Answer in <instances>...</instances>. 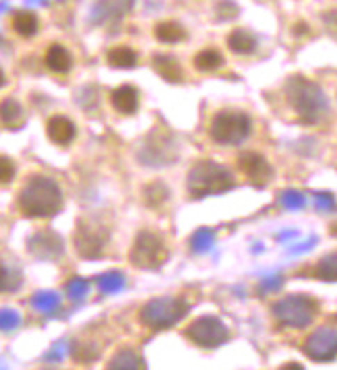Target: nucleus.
<instances>
[{"mask_svg":"<svg viewBox=\"0 0 337 370\" xmlns=\"http://www.w3.org/2000/svg\"><path fill=\"white\" fill-rule=\"evenodd\" d=\"M44 63H46V67H48L52 73L65 74L73 69V54H71L63 44H52V46L46 50Z\"/></svg>","mask_w":337,"mask_h":370,"instance_id":"14","label":"nucleus"},{"mask_svg":"<svg viewBox=\"0 0 337 370\" xmlns=\"http://www.w3.org/2000/svg\"><path fill=\"white\" fill-rule=\"evenodd\" d=\"M304 352L309 358L317 362H329L337 356V329L336 327H321L309 335L304 341Z\"/></svg>","mask_w":337,"mask_h":370,"instance_id":"10","label":"nucleus"},{"mask_svg":"<svg viewBox=\"0 0 337 370\" xmlns=\"http://www.w3.org/2000/svg\"><path fill=\"white\" fill-rule=\"evenodd\" d=\"M317 205H319V209H334V207H336V201H334L331 195L321 193V195H317Z\"/></svg>","mask_w":337,"mask_h":370,"instance_id":"28","label":"nucleus"},{"mask_svg":"<svg viewBox=\"0 0 337 370\" xmlns=\"http://www.w3.org/2000/svg\"><path fill=\"white\" fill-rule=\"evenodd\" d=\"M309 31V25L306 23H296L294 25V35H304Z\"/></svg>","mask_w":337,"mask_h":370,"instance_id":"29","label":"nucleus"},{"mask_svg":"<svg viewBox=\"0 0 337 370\" xmlns=\"http://www.w3.org/2000/svg\"><path fill=\"white\" fill-rule=\"evenodd\" d=\"M192 65L199 73H215L217 69L224 67V54L215 48H205L195 54Z\"/></svg>","mask_w":337,"mask_h":370,"instance_id":"18","label":"nucleus"},{"mask_svg":"<svg viewBox=\"0 0 337 370\" xmlns=\"http://www.w3.org/2000/svg\"><path fill=\"white\" fill-rule=\"evenodd\" d=\"M251 118L245 112L222 110L211 118L209 135L220 145H240L251 135Z\"/></svg>","mask_w":337,"mask_h":370,"instance_id":"4","label":"nucleus"},{"mask_svg":"<svg viewBox=\"0 0 337 370\" xmlns=\"http://www.w3.org/2000/svg\"><path fill=\"white\" fill-rule=\"evenodd\" d=\"M170 193L168 188H166V184L164 182H151V184H147L145 188H143V201H145V205L147 207H162L166 201H168Z\"/></svg>","mask_w":337,"mask_h":370,"instance_id":"22","label":"nucleus"},{"mask_svg":"<svg viewBox=\"0 0 337 370\" xmlns=\"http://www.w3.org/2000/svg\"><path fill=\"white\" fill-rule=\"evenodd\" d=\"M10 27L21 38H33L38 33L40 21H38V15L31 10H17L10 19Z\"/></svg>","mask_w":337,"mask_h":370,"instance_id":"16","label":"nucleus"},{"mask_svg":"<svg viewBox=\"0 0 337 370\" xmlns=\"http://www.w3.org/2000/svg\"><path fill=\"white\" fill-rule=\"evenodd\" d=\"M106 61L114 69H135L137 67V52L131 46H114L108 50Z\"/></svg>","mask_w":337,"mask_h":370,"instance_id":"20","label":"nucleus"},{"mask_svg":"<svg viewBox=\"0 0 337 370\" xmlns=\"http://www.w3.org/2000/svg\"><path fill=\"white\" fill-rule=\"evenodd\" d=\"M17 207L25 218H52L63 209V191L48 176H31L17 195Z\"/></svg>","mask_w":337,"mask_h":370,"instance_id":"1","label":"nucleus"},{"mask_svg":"<svg viewBox=\"0 0 337 370\" xmlns=\"http://www.w3.org/2000/svg\"><path fill=\"white\" fill-rule=\"evenodd\" d=\"M17 174V166L10 157L0 155V184H8Z\"/></svg>","mask_w":337,"mask_h":370,"instance_id":"25","label":"nucleus"},{"mask_svg":"<svg viewBox=\"0 0 337 370\" xmlns=\"http://www.w3.org/2000/svg\"><path fill=\"white\" fill-rule=\"evenodd\" d=\"M234 186V178L232 174L215 163V161H197L188 176H186V188L190 193V197L195 199H203L209 195H222L226 191H230Z\"/></svg>","mask_w":337,"mask_h":370,"instance_id":"3","label":"nucleus"},{"mask_svg":"<svg viewBox=\"0 0 337 370\" xmlns=\"http://www.w3.org/2000/svg\"><path fill=\"white\" fill-rule=\"evenodd\" d=\"M281 201H283V205H286L288 209H300V207L304 205V197H302L300 193H296V191L283 193Z\"/></svg>","mask_w":337,"mask_h":370,"instance_id":"26","label":"nucleus"},{"mask_svg":"<svg viewBox=\"0 0 337 370\" xmlns=\"http://www.w3.org/2000/svg\"><path fill=\"white\" fill-rule=\"evenodd\" d=\"M228 48L234 54L249 56V54H253L254 50H256V38H254L251 31H247V29H234L228 35Z\"/></svg>","mask_w":337,"mask_h":370,"instance_id":"19","label":"nucleus"},{"mask_svg":"<svg viewBox=\"0 0 337 370\" xmlns=\"http://www.w3.org/2000/svg\"><path fill=\"white\" fill-rule=\"evenodd\" d=\"M154 69L168 83H180L182 81V67L170 54H156L154 56Z\"/></svg>","mask_w":337,"mask_h":370,"instance_id":"17","label":"nucleus"},{"mask_svg":"<svg viewBox=\"0 0 337 370\" xmlns=\"http://www.w3.org/2000/svg\"><path fill=\"white\" fill-rule=\"evenodd\" d=\"M313 275H317L323 282H337V252L323 257L313 269Z\"/></svg>","mask_w":337,"mask_h":370,"instance_id":"23","label":"nucleus"},{"mask_svg":"<svg viewBox=\"0 0 337 370\" xmlns=\"http://www.w3.org/2000/svg\"><path fill=\"white\" fill-rule=\"evenodd\" d=\"M188 312L182 298H156L141 308V323L151 329H166Z\"/></svg>","mask_w":337,"mask_h":370,"instance_id":"7","label":"nucleus"},{"mask_svg":"<svg viewBox=\"0 0 337 370\" xmlns=\"http://www.w3.org/2000/svg\"><path fill=\"white\" fill-rule=\"evenodd\" d=\"M25 122V112L15 97H6L0 102V124L6 129H21Z\"/></svg>","mask_w":337,"mask_h":370,"instance_id":"15","label":"nucleus"},{"mask_svg":"<svg viewBox=\"0 0 337 370\" xmlns=\"http://www.w3.org/2000/svg\"><path fill=\"white\" fill-rule=\"evenodd\" d=\"M238 170L253 182L254 186H265L273 176L271 163L256 151H245L238 155Z\"/></svg>","mask_w":337,"mask_h":370,"instance_id":"11","label":"nucleus"},{"mask_svg":"<svg viewBox=\"0 0 337 370\" xmlns=\"http://www.w3.org/2000/svg\"><path fill=\"white\" fill-rule=\"evenodd\" d=\"M186 337L201 348H217L228 339V329L215 316H201L188 325Z\"/></svg>","mask_w":337,"mask_h":370,"instance_id":"9","label":"nucleus"},{"mask_svg":"<svg viewBox=\"0 0 337 370\" xmlns=\"http://www.w3.org/2000/svg\"><path fill=\"white\" fill-rule=\"evenodd\" d=\"M154 35L162 44H178L186 38V31L176 21H162L154 27Z\"/></svg>","mask_w":337,"mask_h":370,"instance_id":"21","label":"nucleus"},{"mask_svg":"<svg viewBox=\"0 0 337 370\" xmlns=\"http://www.w3.org/2000/svg\"><path fill=\"white\" fill-rule=\"evenodd\" d=\"M2 85H4V73L0 71V87H2Z\"/></svg>","mask_w":337,"mask_h":370,"instance_id":"30","label":"nucleus"},{"mask_svg":"<svg viewBox=\"0 0 337 370\" xmlns=\"http://www.w3.org/2000/svg\"><path fill=\"white\" fill-rule=\"evenodd\" d=\"M286 95L304 124H317L327 114V97L323 89L304 77L290 79L286 85Z\"/></svg>","mask_w":337,"mask_h":370,"instance_id":"2","label":"nucleus"},{"mask_svg":"<svg viewBox=\"0 0 337 370\" xmlns=\"http://www.w3.org/2000/svg\"><path fill=\"white\" fill-rule=\"evenodd\" d=\"M129 259L137 269H147V271L160 269L168 261V246L160 234L143 230L137 234Z\"/></svg>","mask_w":337,"mask_h":370,"instance_id":"5","label":"nucleus"},{"mask_svg":"<svg viewBox=\"0 0 337 370\" xmlns=\"http://www.w3.org/2000/svg\"><path fill=\"white\" fill-rule=\"evenodd\" d=\"M317 310V302L306 296H288L273 306V314L286 327L302 329L306 327Z\"/></svg>","mask_w":337,"mask_h":370,"instance_id":"8","label":"nucleus"},{"mask_svg":"<svg viewBox=\"0 0 337 370\" xmlns=\"http://www.w3.org/2000/svg\"><path fill=\"white\" fill-rule=\"evenodd\" d=\"M112 108L120 114H135L139 110V91L133 85H120L110 95Z\"/></svg>","mask_w":337,"mask_h":370,"instance_id":"13","label":"nucleus"},{"mask_svg":"<svg viewBox=\"0 0 337 370\" xmlns=\"http://www.w3.org/2000/svg\"><path fill=\"white\" fill-rule=\"evenodd\" d=\"M19 286V280H13L10 271L0 263V292H6V290H15Z\"/></svg>","mask_w":337,"mask_h":370,"instance_id":"27","label":"nucleus"},{"mask_svg":"<svg viewBox=\"0 0 337 370\" xmlns=\"http://www.w3.org/2000/svg\"><path fill=\"white\" fill-rule=\"evenodd\" d=\"M110 240V232L104 223L91 218H81L75 225L73 242L81 259H99Z\"/></svg>","mask_w":337,"mask_h":370,"instance_id":"6","label":"nucleus"},{"mask_svg":"<svg viewBox=\"0 0 337 370\" xmlns=\"http://www.w3.org/2000/svg\"><path fill=\"white\" fill-rule=\"evenodd\" d=\"M143 367H145L143 360L139 356H135L133 352H120L108 364V369H143Z\"/></svg>","mask_w":337,"mask_h":370,"instance_id":"24","label":"nucleus"},{"mask_svg":"<svg viewBox=\"0 0 337 370\" xmlns=\"http://www.w3.org/2000/svg\"><path fill=\"white\" fill-rule=\"evenodd\" d=\"M46 135L48 139L58 145V147H67L75 141L77 137V127L71 118L63 116V114H56V116H50L48 122H46Z\"/></svg>","mask_w":337,"mask_h":370,"instance_id":"12","label":"nucleus"}]
</instances>
